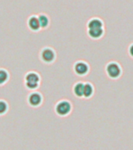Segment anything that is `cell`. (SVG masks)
<instances>
[{
	"mask_svg": "<svg viewBox=\"0 0 133 150\" xmlns=\"http://www.w3.org/2000/svg\"><path fill=\"white\" fill-rule=\"evenodd\" d=\"M26 81H27V85L30 88H35L38 84L39 81V77L34 73H30L27 74L26 77Z\"/></svg>",
	"mask_w": 133,
	"mask_h": 150,
	"instance_id": "obj_1",
	"label": "cell"
},
{
	"mask_svg": "<svg viewBox=\"0 0 133 150\" xmlns=\"http://www.w3.org/2000/svg\"><path fill=\"white\" fill-rule=\"evenodd\" d=\"M70 109H71V106L68 102H61V103H58L57 107H56L57 112L60 115L67 114L68 112L70 111Z\"/></svg>",
	"mask_w": 133,
	"mask_h": 150,
	"instance_id": "obj_2",
	"label": "cell"
},
{
	"mask_svg": "<svg viewBox=\"0 0 133 150\" xmlns=\"http://www.w3.org/2000/svg\"><path fill=\"white\" fill-rule=\"evenodd\" d=\"M107 73L110 75V77H117L120 74V69L118 66L115 63H111L107 66Z\"/></svg>",
	"mask_w": 133,
	"mask_h": 150,
	"instance_id": "obj_3",
	"label": "cell"
},
{
	"mask_svg": "<svg viewBox=\"0 0 133 150\" xmlns=\"http://www.w3.org/2000/svg\"><path fill=\"white\" fill-rule=\"evenodd\" d=\"M54 57H55V55L51 49H47L42 52V59L45 62H51L53 60Z\"/></svg>",
	"mask_w": 133,
	"mask_h": 150,
	"instance_id": "obj_4",
	"label": "cell"
},
{
	"mask_svg": "<svg viewBox=\"0 0 133 150\" xmlns=\"http://www.w3.org/2000/svg\"><path fill=\"white\" fill-rule=\"evenodd\" d=\"M87 70H88L87 66L83 63H78L75 67V70L78 74H84L87 72Z\"/></svg>",
	"mask_w": 133,
	"mask_h": 150,
	"instance_id": "obj_5",
	"label": "cell"
},
{
	"mask_svg": "<svg viewBox=\"0 0 133 150\" xmlns=\"http://www.w3.org/2000/svg\"><path fill=\"white\" fill-rule=\"evenodd\" d=\"M41 101V97L39 94L34 93L29 97V102L31 105H39Z\"/></svg>",
	"mask_w": 133,
	"mask_h": 150,
	"instance_id": "obj_6",
	"label": "cell"
},
{
	"mask_svg": "<svg viewBox=\"0 0 133 150\" xmlns=\"http://www.w3.org/2000/svg\"><path fill=\"white\" fill-rule=\"evenodd\" d=\"M28 23H29V27H30L32 30H38L40 27H41V26H40L38 19H37V17H34V16H33V17H31V18L29 20Z\"/></svg>",
	"mask_w": 133,
	"mask_h": 150,
	"instance_id": "obj_7",
	"label": "cell"
},
{
	"mask_svg": "<svg viewBox=\"0 0 133 150\" xmlns=\"http://www.w3.org/2000/svg\"><path fill=\"white\" fill-rule=\"evenodd\" d=\"M90 29H96V28H102V23L99 20L94 19L89 23L88 25Z\"/></svg>",
	"mask_w": 133,
	"mask_h": 150,
	"instance_id": "obj_8",
	"label": "cell"
},
{
	"mask_svg": "<svg viewBox=\"0 0 133 150\" xmlns=\"http://www.w3.org/2000/svg\"><path fill=\"white\" fill-rule=\"evenodd\" d=\"M102 28H96V29H90L89 34L91 37L98 38L102 35Z\"/></svg>",
	"mask_w": 133,
	"mask_h": 150,
	"instance_id": "obj_9",
	"label": "cell"
},
{
	"mask_svg": "<svg viewBox=\"0 0 133 150\" xmlns=\"http://www.w3.org/2000/svg\"><path fill=\"white\" fill-rule=\"evenodd\" d=\"M83 88H84V85L82 84V83L77 84L74 88L75 94L78 96H83Z\"/></svg>",
	"mask_w": 133,
	"mask_h": 150,
	"instance_id": "obj_10",
	"label": "cell"
},
{
	"mask_svg": "<svg viewBox=\"0 0 133 150\" xmlns=\"http://www.w3.org/2000/svg\"><path fill=\"white\" fill-rule=\"evenodd\" d=\"M92 92H93V88L90 84H85L83 88V96L86 97H89V96H90Z\"/></svg>",
	"mask_w": 133,
	"mask_h": 150,
	"instance_id": "obj_11",
	"label": "cell"
},
{
	"mask_svg": "<svg viewBox=\"0 0 133 150\" xmlns=\"http://www.w3.org/2000/svg\"><path fill=\"white\" fill-rule=\"evenodd\" d=\"M38 21H39L40 26L42 27V28H45L48 23V20L46 16H44V15H41V16L38 17Z\"/></svg>",
	"mask_w": 133,
	"mask_h": 150,
	"instance_id": "obj_12",
	"label": "cell"
},
{
	"mask_svg": "<svg viewBox=\"0 0 133 150\" xmlns=\"http://www.w3.org/2000/svg\"><path fill=\"white\" fill-rule=\"evenodd\" d=\"M7 77H8L7 73L5 70H0V84L4 83L7 80Z\"/></svg>",
	"mask_w": 133,
	"mask_h": 150,
	"instance_id": "obj_13",
	"label": "cell"
},
{
	"mask_svg": "<svg viewBox=\"0 0 133 150\" xmlns=\"http://www.w3.org/2000/svg\"><path fill=\"white\" fill-rule=\"evenodd\" d=\"M6 104L4 102L0 101V113H3L6 110Z\"/></svg>",
	"mask_w": 133,
	"mask_h": 150,
	"instance_id": "obj_14",
	"label": "cell"
},
{
	"mask_svg": "<svg viewBox=\"0 0 133 150\" xmlns=\"http://www.w3.org/2000/svg\"><path fill=\"white\" fill-rule=\"evenodd\" d=\"M129 51H130V54H131V55H132V56H133V45H132V46H131L130 50H129Z\"/></svg>",
	"mask_w": 133,
	"mask_h": 150,
	"instance_id": "obj_15",
	"label": "cell"
}]
</instances>
